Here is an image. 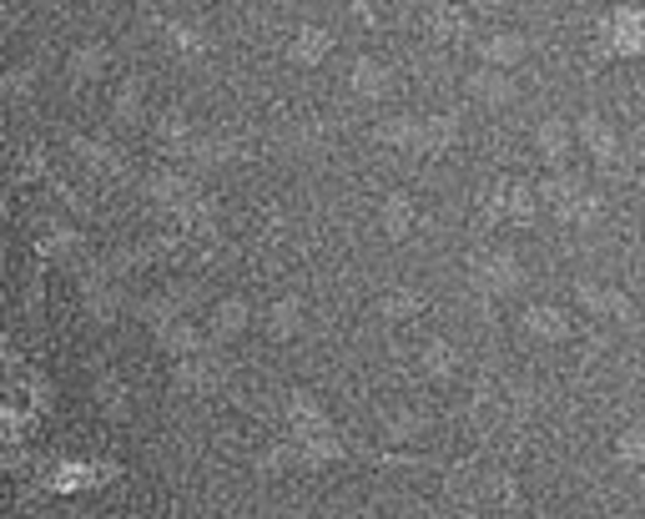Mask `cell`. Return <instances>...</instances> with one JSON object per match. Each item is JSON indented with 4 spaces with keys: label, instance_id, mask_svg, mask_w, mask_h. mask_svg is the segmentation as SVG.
<instances>
[{
    "label": "cell",
    "instance_id": "obj_1",
    "mask_svg": "<svg viewBox=\"0 0 645 519\" xmlns=\"http://www.w3.org/2000/svg\"><path fill=\"white\" fill-rule=\"evenodd\" d=\"M615 464L621 469H641L645 464V424H631L615 434Z\"/></svg>",
    "mask_w": 645,
    "mask_h": 519
}]
</instances>
